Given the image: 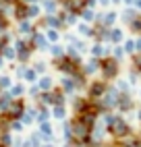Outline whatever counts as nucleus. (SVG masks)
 Here are the masks:
<instances>
[{
  "label": "nucleus",
  "mask_w": 141,
  "mask_h": 147,
  "mask_svg": "<svg viewBox=\"0 0 141 147\" xmlns=\"http://www.w3.org/2000/svg\"><path fill=\"white\" fill-rule=\"evenodd\" d=\"M110 37H112V42H120L123 40V31H120V29H114V31L110 33Z\"/></svg>",
  "instance_id": "7"
},
{
  "label": "nucleus",
  "mask_w": 141,
  "mask_h": 147,
  "mask_svg": "<svg viewBox=\"0 0 141 147\" xmlns=\"http://www.w3.org/2000/svg\"><path fill=\"white\" fill-rule=\"evenodd\" d=\"M114 19H116V15H114V13H108V15L104 17V23H106V25H110V23H114Z\"/></svg>",
  "instance_id": "8"
},
{
  "label": "nucleus",
  "mask_w": 141,
  "mask_h": 147,
  "mask_svg": "<svg viewBox=\"0 0 141 147\" xmlns=\"http://www.w3.org/2000/svg\"><path fill=\"white\" fill-rule=\"evenodd\" d=\"M102 68H104V75H106V77H114V75H116V71H118V66H116V60H112V58L104 60Z\"/></svg>",
  "instance_id": "2"
},
{
  "label": "nucleus",
  "mask_w": 141,
  "mask_h": 147,
  "mask_svg": "<svg viewBox=\"0 0 141 147\" xmlns=\"http://www.w3.org/2000/svg\"><path fill=\"white\" fill-rule=\"evenodd\" d=\"M125 50H127V52H133V50H135V42H127V44H125Z\"/></svg>",
  "instance_id": "10"
},
{
  "label": "nucleus",
  "mask_w": 141,
  "mask_h": 147,
  "mask_svg": "<svg viewBox=\"0 0 141 147\" xmlns=\"http://www.w3.org/2000/svg\"><path fill=\"white\" fill-rule=\"evenodd\" d=\"M133 4H135L137 8H141V0H133Z\"/></svg>",
  "instance_id": "16"
},
{
  "label": "nucleus",
  "mask_w": 141,
  "mask_h": 147,
  "mask_svg": "<svg viewBox=\"0 0 141 147\" xmlns=\"http://www.w3.org/2000/svg\"><path fill=\"white\" fill-rule=\"evenodd\" d=\"M108 122L112 124V126H110L112 135H116V137H125V135H129V124H127L125 120H118V118H108Z\"/></svg>",
  "instance_id": "1"
},
{
  "label": "nucleus",
  "mask_w": 141,
  "mask_h": 147,
  "mask_svg": "<svg viewBox=\"0 0 141 147\" xmlns=\"http://www.w3.org/2000/svg\"><path fill=\"white\" fill-rule=\"evenodd\" d=\"M131 29L137 31V33H141V17H135L133 21H131Z\"/></svg>",
  "instance_id": "4"
},
{
  "label": "nucleus",
  "mask_w": 141,
  "mask_h": 147,
  "mask_svg": "<svg viewBox=\"0 0 141 147\" xmlns=\"http://www.w3.org/2000/svg\"><path fill=\"white\" fill-rule=\"evenodd\" d=\"M81 4H83V0H70V6H73L75 11H77V8H81Z\"/></svg>",
  "instance_id": "9"
},
{
  "label": "nucleus",
  "mask_w": 141,
  "mask_h": 147,
  "mask_svg": "<svg viewBox=\"0 0 141 147\" xmlns=\"http://www.w3.org/2000/svg\"><path fill=\"white\" fill-rule=\"evenodd\" d=\"M133 147H141V141H135V145Z\"/></svg>",
  "instance_id": "17"
},
{
  "label": "nucleus",
  "mask_w": 141,
  "mask_h": 147,
  "mask_svg": "<svg viewBox=\"0 0 141 147\" xmlns=\"http://www.w3.org/2000/svg\"><path fill=\"white\" fill-rule=\"evenodd\" d=\"M104 89H106V87H104L102 83H94V87H92V95H94V97L102 95V93H104Z\"/></svg>",
  "instance_id": "3"
},
{
  "label": "nucleus",
  "mask_w": 141,
  "mask_h": 147,
  "mask_svg": "<svg viewBox=\"0 0 141 147\" xmlns=\"http://www.w3.org/2000/svg\"><path fill=\"white\" fill-rule=\"evenodd\" d=\"M94 54H96V56H100V54H102V48L96 46V48H94Z\"/></svg>",
  "instance_id": "12"
},
{
  "label": "nucleus",
  "mask_w": 141,
  "mask_h": 147,
  "mask_svg": "<svg viewBox=\"0 0 141 147\" xmlns=\"http://www.w3.org/2000/svg\"><path fill=\"white\" fill-rule=\"evenodd\" d=\"M118 106L123 108V110H129V108H131V100L127 95H123V97H120V102H118Z\"/></svg>",
  "instance_id": "5"
},
{
  "label": "nucleus",
  "mask_w": 141,
  "mask_h": 147,
  "mask_svg": "<svg viewBox=\"0 0 141 147\" xmlns=\"http://www.w3.org/2000/svg\"><path fill=\"white\" fill-rule=\"evenodd\" d=\"M48 37H50V40H56L58 35H56V31H50V33H48Z\"/></svg>",
  "instance_id": "14"
},
{
  "label": "nucleus",
  "mask_w": 141,
  "mask_h": 147,
  "mask_svg": "<svg viewBox=\"0 0 141 147\" xmlns=\"http://www.w3.org/2000/svg\"><path fill=\"white\" fill-rule=\"evenodd\" d=\"M60 68H64V71L73 73V71H75V64H73V62H68V60H62V62H60Z\"/></svg>",
  "instance_id": "6"
},
{
  "label": "nucleus",
  "mask_w": 141,
  "mask_h": 147,
  "mask_svg": "<svg viewBox=\"0 0 141 147\" xmlns=\"http://www.w3.org/2000/svg\"><path fill=\"white\" fill-rule=\"evenodd\" d=\"M135 50H139V52H141V40H137V42H135Z\"/></svg>",
  "instance_id": "15"
},
{
  "label": "nucleus",
  "mask_w": 141,
  "mask_h": 147,
  "mask_svg": "<svg viewBox=\"0 0 141 147\" xmlns=\"http://www.w3.org/2000/svg\"><path fill=\"white\" fill-rule=\"evenodd\" d=\"M11 112H13V114H19V112H21V104H15Z\"/></svg>",
  "instance_id": "11"
},
{
  "label": "nucleus",
  "mask_w": 141,
  "mask_h": 147,
  "mask_svg": "<svg viewBox=\"0 0 141 147\" xmlns=\"http://www.w3.org/2000/svg\"><path fill=\"white\" fill-rule=\"evenodd\" d=\"M114 56L120 58V56H123V50H120V48H116V50H114Z\"/></svg>",
  "instance_id": "13"
},
{
  "label": "nucleus",
  "mask_w": 141,
  "mask_h": 147,
  "mask_svg": "<svg viewBox=\"0 0 141 147\" xmlns=\"http://www.w3.org/2000/svg\"><path fill=\"white\" fill-rule=\"evenodd\" d=\"M125 4H133V0H125Z\"/></svg>",
  "instance_id": "18"
}]
</instances>
